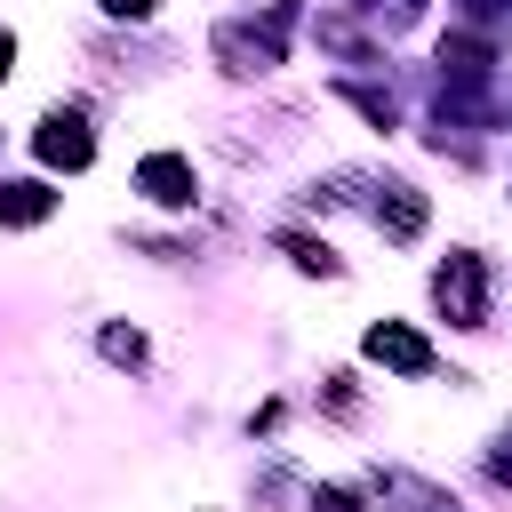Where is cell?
<instances>
[{
	"instance_id": "cell-1",
	"label": "cell",
	"mask_w": 512,
	"mask_h": 512,
	"mask_svg": "<svg viewBox=\"0 0 512 512\" xmlns=\"http://www.w3.org/2000/svg\"><path fill=\"white\" fill-rule=\"evenodd\" d=\"M432 304H440L456 328H480V320H488V264H480L472 248H456V256L432 272Z\"/></svg>"
},
{
	"instance_id": "cell-2",
	"label": "cell",
	"mask_w": 512,
	"mask_h": 512,
	"mask_svg": "<svg viewBox=\"0 0 512 512\" xmlns=\"http://www.w3.org/2000/svg\"><path fill=\"white\" fill-rule=\"evenodd\" d=\"M288 16H296V8L280 0L264 24H224V32H216V56H224L232 72H272V64H280V40H288Z\"/></svg>"
},
{
	"instance_id": "cell-3",
	"label": "cell",
	"mask_w": 512,
	"mask_h": 512,
	"mask_svg": "<svg viewBox=\"0 0 512 512\" xmlns=\"http://www.w3.org/2000/svg\"><path fill=\"white\" fill-rule=\"evenodd\" d=\"M32 152H40L48 168H88V160H96V136H88V112H80V104H64V112H48V120L32 128Z\"/></svg>"
},
{
	"instance_id": "cell-4",
	"label": "cell",
	"mask_w": 512,
	"mask_h": 512,
	"mask_svg": "<svg viewBox=\"0 0 512 512\" xmlns=\"http://www.w3.org/2000/svg\"><path fill=\"white\" fill-rule=\"evenodd\" d=\"M360 344H368V360H384V368H400V376H432V344H424L408 320H376Z\"/></svg>"
},
{
	"instance_id": "cell-5",
	"label": "cell",
	"mask_w": 512,
	"mask_h": 512,
	"mask_svg": "<svg viewBox=\"0 0 512 512\" xmlns=\"http://www.w3.org/2000/svg\"><path fill=\"white\" fill-rule=\"evenodd\" d=\"M136 192L144 200H160V208H192V160H176V152H152L144 168H136Z\"/></svg>"
},
{
	"instance_id": "cell-6",
	"label": "cell",
	"mask_w": 512,
	"mask_h": 512,
	"mask_svg": "<svg viewBox=\"0 0 512 512\" xmlns=\"http://www.w3.org/2000/svg\"><path fill=\"white\" fill-rule=\"evenodd\" d=\"M48 208H56V192L40 184V176H16V184H0V224H48Z\"/></svg>"
},
{
	"instance_id": "cell-7",
	"label": "cell",
	"mask_w": 512,
	"mask_h": 512,
	"mask_svg": "<svg viewBox=\"0 0 512 512\" xmlns=\"http://www.w3.org/2000/svg\"><path fill=\"white\" fill-rule=\"evenodd\" d=\"M376 224H384L392 240H416V232H424V192H408V184H384V200H376Z\"/></svg>"
},
{
	"instance_id": "cell-8",
	"label": "cell",
	"mask_w": 512,
	"mask_h": 512,
	"mask_svg": "<svg viewBox=\"0 0 512 512\" xmlns=\"http://www.w3.org/2000/svg\"><path fill=\"white\" fill-rule=\"evenodd\" d=\"M384 496L408 504V512H456V496H440V488H424V480H408V472H384Z\"/></svg>"
},
{
	"instance_id": "cell-9",
	"label": "cell",
	"mask_w": 512,
	"mask_h": 512,
	"mask_svg": "<svg viewBox=\"0 0 512 512\" xmlns=\"http://www.w3.org/2000/svg\"><path fill=\"white\" fill-rule=\"evenodd\" d=\"M280 248L296 256V272H320V280L336 272V256H328V240H304V232H280Z\"/></svg>"
},
{
	"instance_id": "cell-10",
	"label": "cell",
	"mask_w": 512,
	"mask_h": 512,
	"mask_svg": "<svg viewBox=\"0 0 512 512\" xmlns=\"http://www.w3.org/2000/svg\"><path fill=\"white\" fill-rule=\"evenodd\" d=\"M104 360H120V368H144V336H136V328H104Z\"/></svg>"
},
{
	"instance_id": "cell-11",
	"label": "cell",
	"mask_w": 512,
	"mask_h": 512,
	"mask_svg": "<svg viewBox=\"0 0 512 512\" xmlns=\"http://www.w3.org/2000/svg\"><path fill=\"white\" fill-rule=\"evenodd\" d=\"M96 8H104V16H128V24H144L160 0H96Z\"/></svg>"
},
{
	"instance_id": "cell-12",
	"label": "cell",
	"mask_w": 512,
	"mask_h": 512,
	"mask_svg": "<svg viewBox=\"0 0 512 512\" xmlns=\"http://www.w3.org/2000/svg\"><path fill=\"white\" fill-rule=\"evenodd\" d=\"M328 408H336V416H352V408H360V400H352V376H328Z\"/></svg>"
},
{
	"instance_id": "cell-13",
	"label": "cell",
	"mask_w": 512,
	"mask_h": 512,
	"mask_svg": "<svg viewBox=\"0 0 512 512\" xmlns=\"http://www.w3.org/2000/svg\"><path fill=\"white\" fill-rule=\"evenodd\" d=\"M312 512H360V504H352V488H320V496H312Z\"/></svg>"
},
{
	"instance_id": "cell-14",
	"label": "cell",
	"mask_w": 512,
	"mask_h": 512,
	"mask_svg": "<svg viewBox=\"0 0 512 512\" xmlns=\"http://www.w3.org/2000/svg\"><path fill=\"white\" fill-rule=\"evenodd\" d=\"M488 472H496V480H512V432H504V440L488 448Z\"/></svg>"
},
{
	"instance_id": "cell-15",
	"label": "cell",
	"mask_w": 512,
	"mask_h": 512,
	"mask_svg": "<svg viewBox=\"0 0 512 512\" xmlns=\"http://www.w3.org/2000/svg\"><path fill=\"white\" fill-rule=\"evenodd\" d=\"M16 72V32H0V80Z\"/></svg>"
}]
</instances>
